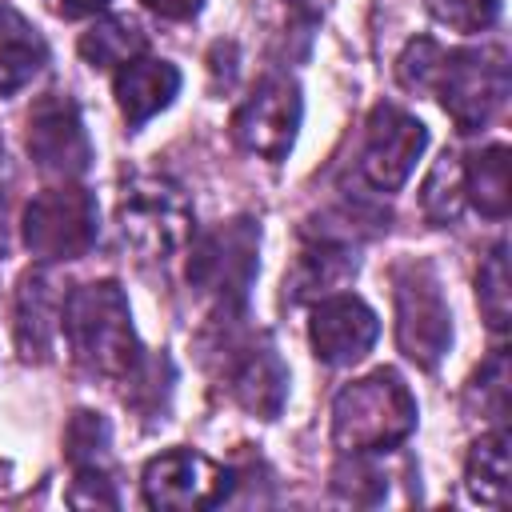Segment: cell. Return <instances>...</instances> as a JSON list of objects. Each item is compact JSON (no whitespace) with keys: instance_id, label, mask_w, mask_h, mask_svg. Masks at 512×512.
<instances>
[{"instance_id":"2","label":"cell","mask_w":512,"mask_h":512,"mask_svg":"<svg viewBox=\"0 0 512 512\" xmlns=\"http://www.w3.org/2000/svg\"><path fill=\"white\" fill-rule=\"evenodd\" d=\"M416 432V400L400 372L376 368L332 400V444L344 456L392 452Z\"/></svg>"},{"instance_id":"3","label":"cell","mask_w":512,"mask_h":512,"mask_svg":"<svg viewBox=\"0 0 512 512\" xmlns=\"http://www.w3.org/2000/svg\"><path fill=\"white\" fill-rule=\"evenodd\" d=\"M508 52L500 44L480 48H452L440 56L432 96H440L444 112L452 116L456 132H480L508 100Z\"/></svg>"},{"instance_id":"23","label":"cell","mask_w":512,"mask_h":512,"mask_svg":"<svg viewBox=\"0 0 512 512\" xmlns=\"http://www.w3.org/2000/svg\"><path fill=\"white\" fill-rule=\"evenodd\" d=\"M108 424L96 412H76L68 432H64V448L76 472H108Z\"/></svg>"},{"instance_id":"26","label":"cell","mask_w":512,"mask_h":512,"mask_svg":"<svg viewBox=\"0 0 512 512\" xmlns=\"http://www.w3.org/2000/svg\"><path fill=\"white\" fill-rule=\"evenodd\" d=\"M472 396H480V412H488L492 420L508 416V352L504 348H496V356L476 372Z\"/></svg>"},{"instance_id":"25","label":"cell","mask_w":512,"mask_h":512,"mask_svg":"<svg viewBox=\"0 0 512 512\" xmlns=\"http://www.w3.org/2000/svg\"><path fill=\"white\" fill-rule=\"evenodd\" d=\"M428 12L456 32H484L500 20V0H424Z\"/></svg>"},{"instance_id":"24","label":"cell","mask_w":512,"mask_h":512,"mask_svg":"<svg viewBox=\"0 0 512 512\" xmlns=\"http://www.w3.org/2000/svg\"><path fill=\"white\" fill-rule=\"evenodd\" d=\"M440 56H444V48H440L432 36H416V40H408V48H404L400 60H396V80H400L408 92H416V96L432 92Z\"/></svg>"},{"instance_id":"19","label":"cell","mask_w":512,"mask_h":512,"mask_svg":"<svg viewBox=\"0 0 512 512\" xmlns=\"http://www.w3.org/2000/svg\"><path fill=\"white\" fill-rule=\"evenodd\" d=\"M464 196L480 208L488 220H504L512 208V184H508V148L488 144L484 152H472L464 164Z\"/></svg>"},{"instance_id":"31","label":"cell","mask_w":512,"mask_h":512,"mask_svg":"<svg viewBox=\"0 0 512 512\" xmlns=\"http://www.w3.org/2000/svg\"><path fill=\"white\" fill-rule=\"evenodd\" d=\"M0 160H4V140H0Z\"/></svg>"},{"instance_id":"6","label":"cell","mask_w":512,"mask_h":512,"mask_svg":"<svg viewBox=\"0 0 512 512\" xmlns=\"http://www.w3.org/2000/svg\"><path fill=\"white\" fill-rule=\"evenodd\" d=\"M392 300H396V344L400 352L420 364L436 368L452 344V312L444 304L440 280L432 264L424 260H404L392 272Z\"/></svg>"},{"instance_id":"28","label":"cell","mask_w":512,"mask_h":512,"mask_svg":"<svg viewBox=\"0 0 512 512\" xmlns=\"http://www.w3.org/2000/svg\"><path fill=\"white\" fill-rule=\"evenodd\" d=\"M140 4L164 20H192L204 8V0H140Z\"/></svg>"},{"instance_id":"8","label":"cell","mask_w":512,"mask_h":512,"mask_svg":"<svg viewBox=\"0 0 512 512\" xmlns=\"http://www.w3.org/2000/svg\"><path fill=\"white\" fill-rule=\"evenodd\" d=\"M300 128V88L288 76H264L252 96L232 112V136L244 152L284 160Z\"/></svg>"},{"instance_id":"5","label":"cell","mask_w":512,"mask_h":512,"mask_svg":"<svg viewBox=\"0 0 512 512\" xmlns=\"http://www.w3.org/2000/svg\"><path fill=\"white\" fill-rule=\"evenodd\" d=\"M256 248H260V224L248 216L204 232L188 256V284L204 300H212L224 316L240 312L256 276Z\"/></svg>"},{"instance_id":"4","label":"cell","mask_w":512,"mask_h":512,"mask_svg":"<svg viewBox=\"0 0 512 512\" xmlns=\"http://www.w3.org/2000/svg\"><path fill=\"white\" fill-rule=\"evenodd\" d=\"M116 228H120V240L136 256L164 260L192 240V204L172 180L136 176L120 192Z\"/></svg>"},{"instance_id":"16","label":"cell","mask_w":512,"mask_h":512,"mask_svg":"<svg viewBox=\"0 0 512 512\" xmlns=\"http://www.w3.org/2000/svg\"><path fill=\"white\" fill-rule=\"evenodd\" d=\"M356 272V248L344 240V236H332V232H320V236H308L288 280H284V292L288 300H308V296H324L332 288H340L348 276Z\"/></svg>"},{"instance_id":"10","label":"cell","mask_w":512,"mask_h":512,"mask_svg":"<svg viewBox=\"0 0 512 512\" xmlns=\"http://www.w3.org/2000/svg\"><path fill=\"white\" fill-rule=\"evenodd\" d=\"M232 472L212 464L208 456L192 448H172L148 460L144 468V504L164 508V512H192V508H212L228 496Z\"/></svg>"},{"instance_id":"1","label":"cell","mask_w":512,"mask_h":512,"mask_svg":"<svg viewBox=\"0 0 512 512\" xmlns=\"http://www.w3.org/2000/svg\"><path fill=\"white\" fill-rule=\"evenodd\" d=\"M60 336L72 360L100 380H128L140 364V340L132 332V312L116 280L76 284L64 296Z\"/></svg>"},{"instance_id":"29","label":"cell","mask_w":512,"mask_h":512,"mask_svg":"<svg viewBox=\"0 0 512 512\" xmlns=\"http://www.w3.org/2000/svg\"><path fill=\"white\" fill-rule=\"evenodd\" d=\"M108 4H112V0H60V12L76 20V16H96V12H104Z\"/></svg>"},{"instance_id":"9","label":"cell","mask_w":512,"mask_h":512,"mask_svg":"<svg viewBox=\"0 0 512 512\" xmlns=\"http://www.w3.org/2000/svg\"><path fill=\"white\" fill-rule=\"evenodd\" d=\"M424 144H428V128L412 112H404L400 104H376L364 128L360 176L376 192H396L412 176Z\"/></svg>"},{"instance_id":"17","label":"cell","mask_w":512,"mask_h":512,"mask_svg":"<svg viewBox=\"0 0 512 512\" xmlns=\"http://www.w3.org/2000/svg\"><path fill=\"white\" fill-rule=\"evenodd\" d=\"M48 64V44L40 28L0 0V96H16L28 88Z\"/></svg>"},{"instance_id":"22","label":"cell","mask_w":512,"mask_h":512,"mask_svg":"<svg viewBox=\"0 0 512 512\" xmlns=\"http://www.w3.org/2000/svg\"><path fill=\"white\" fill-rule=\"evenodd\" d=\"M476 300H480L484 320H488L496 332H504V328H508V320H512L508 244H496V248L484 256V264H480V272H476Z\"/></svg>"},{"instance_id":"14","label":"cell","mask_w":512,"mask_h":512,"mask_svg":"<svg viewBox=\"0 0 512 512\" xmlns=\"http://www.w3.org/2000/svg\"><path fill=\"white\" fill-rule=\"evenodd\" d=\"M228 388L248 412L272 420L284 408V396H288V372H284L276 348L268 340L240 344L236 356H232V368H228Z\"/></svg>"},{"instance_id":"11","label":"cell","mask_w":512,"mask_h":512,"mask_svg":"<svg viewBox=\"0 0 512 512\" xmlns=\"http://www.w3.org/2000/svg\"><path fill=\"white\" fill-rule=\"evenodd\" d=\"M28 156L36 160V168L44 176L56 180H76L88 172L92 164V144L80 120L76 100L48 92L32 104L28 112Z\"/></svg>"},{"instance_id":"20","label":"cell","mask_w":512,"mask_h":512,"mask_svg":"<svg viewBox=\"0 0 512 512\" xmlns=\"http://www.w3.org/2000/svg\"><path fill=\"white\" fill-rule=\"evenodd\" d=\"M144 32L132 16H108V20H96L84 36H80V56L92 64V68H120L128 64L132 56L144 52Z\"/></svg>"},{"instance_id":"27","label":"cell","mask_w":512,"mask_h":512,"mask_svg":"<svg viewBox=\"0 0 512 512\" xmlns=\"http://www.w3.org/2000/svg\"><path fill=\"white\" fill-rule=\"evenodd\" d=\"M68 504H76V508H92V504L96 508H116L120 496H116L108 472H76L72 492H68Z\"/></svg>"},{"instance_id":"21","label":"cell","mask_w":512,"mask_h":512,"mask_svg":"<svg viewBox=\"0 0 512 512\" xmlns=\"http://www.w3.org/2000/svg\"><path fill=\"white\" fill-rule=\"evenodd\" d=\"M420 208L432 224H452L464 208V164L460 156L444 152L432 172L424 176V188H420Z\"/></svg>"},{"instance_id":"18","label":"cell","mask_w":512,"mask_h":512,"mask_svg":"<svg viewBox=\"0 0 512 512\" xmlns=\"http://www.w3.org/2000/svg\"><path fill=\"white\" fill-rule=\"evenodd\" d=\"M464 492L488 508L508 504V496H512V440L504 428L484 432L472 444L468 464H464Z\"/></svg>"},{"instance_id":"12","label":"cell","mask_w":512,"mask_h":512,"mask_svg":"<svg viewBox=\"0 0 512 512\" xmlns=\"http://www.w3.org/2000/svg\"><path fill=\"white\" fill-rule=\"evenodd\" d=\"M376 336H380V320L360 296L336 292V296L316 300L312 320H308V340L324 364L340 368V364L364 360L372 352Z\"/></svg>"},{"instance_id":"15","label":"cell","mask_w":512,"mask_h":512,"mask_svg":"<svg viewBox=\"0 0 512 512\" xmlns=\"http://www.w3.org/2000/svg\"><path fill=\"white\" fill-rule=\"evenodd\" d=\"M176 92H180V72L168 60H152L140 52L116 68V104L132 128L164 112L176 100Z\"/></svg>"},{"instance_id":"30","label":"cell","mask_w":512,"mask_h":512,"mask_svg":"<svg viewBox=\"0 0 512 512\" xmlns=\"http://www.w3.org/2000/svg\"><path fill=\"white\" fill-rule=\"evenodd\" d=\"M8 248V192L0 188V252Z\"/></svg>"},{"instance_id":"13","label":"cell","mask_w":512,"mask_h":512,"mask_svg":"<svg viewBox=\"0 0 512 512\" xmlns=\"http://www.w3.org/2000/svg\"><path fill=\"white\" fill-rule=\"evenodd\" d=\"M64 296L52 272H24L16 292V348L24 360H48L60 336Z\"/></svg>"},{"instance_id":"7","label":"cell","mask_w":512,"mask_h":512,"mask_svg":"<svg viewBox=\"0 0 512 512\" xmlns=\"http://www.w3.org/2000/svg\"><path fill=\"white\" fill-rule=\"evenodd\" d=\"M96 236H100L96 196L80 184L64 180L60 188H44L24 208V244L44 264L80 260L96 244Z\"/></svg>"}]
</instances>
